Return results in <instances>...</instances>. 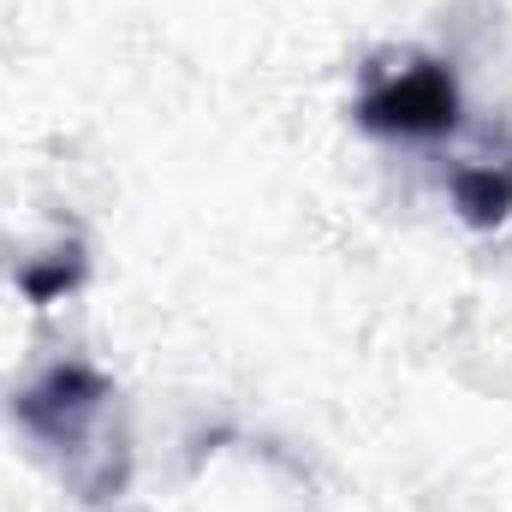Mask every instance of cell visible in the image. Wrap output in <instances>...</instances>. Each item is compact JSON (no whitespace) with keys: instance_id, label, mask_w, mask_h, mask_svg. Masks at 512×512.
I'll list each match as a JSON object with an SVG mask.
<instances>
[{"instance_id":"cell-3","label":"cell","mask_w":512,"mask_h":512,"mask_svg":"<svg viewBox=\"0 0 512 512\" xmlns=\"http://www.w3.org/2000/svg\"><path fill=\"white\" fill-rule=\"evenodd\" d=\"M447 197L459 209V221L471 233H495L512 215V143L501 155H477V161H459L447 173Z\"/></svg>"},{"instance_id":"cell-1","label":"cell","mask_w":512,"mask_h":512,"mask_svg":"<svg viewBox=\"0 0 512 512\" xmlns=\"http://www.w3.org/2000/svg\"><path fill=\"white\" fill-rule=\"evenodd\" d=\"M114 399V382L90 364H54L12 399L18 429L66 465V483L84 501H108L126 489V447H108Z\"/></svg>"},{"instance_id":"cell-2","label":"cell","mask_w":512,"mask_h":512,"mask_svg":"<svg viewBox=\"0 0 512 512\" xmlns=\"http://www.w3.org/2000/svg\"><path fill=\"white\" fill-rule=\"evenodd\" d=\"M352 120L370 137H405V143H435L459 131V78L435 54H393L376 60Z\"/></svg>"},{"instance_id":"cell-4","label":"cell","mask_w":512,"mask_h":512,"mask_svg":"<svg viewBox=\"0 0 512 512\" xmlns=\"http://www.w3.org/2000/svg\"><path fill=\"white\" fill-rule=\"evenodd\" d=\"M84 286V245L72 239V245H60V251H48L42 262H24L18 268V292L30 298V304H60L66 292H78Z\"/></svg>"}]
</instances>
